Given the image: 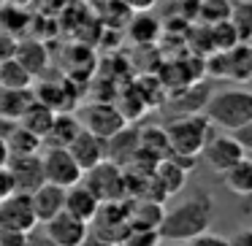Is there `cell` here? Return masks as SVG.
Wrapping results in <instances>:
<instances>
[{
	"label": "cell",
	"instance_id": "6da1fadb",
	"mask_svg": "<svg viewBox=\"0 0 252 246\" xmlns=\"http://www.w3.org/2000/svg\"><path fill=\"white\" fill-rule=\"evenodd\" d=\"M214 217H217L214 197L206 190H198L195 195L182 200L179 206L168 208L163 214V222H160L158 230L165 241H174V244L176 241H190L203 230H212Z\"/></svg>",
	"mask_w": 252,
	"mask_h": 246
},
{
	"label": "cell",
	"instance_id": "7a4b0ae2",
	"mask_svg": "<svg viewBox=\"0 0 252 246\" xmlns=\"http://www.w3.org/2000/svg\"><path fill=\"white\" fill-rule=\"evenodd\" d=\"M165 133H168V143H171L174 157L195 160L203 152L206 141L214 136V125L209 122V116L203 111L201 114H182L165 125Z\"/></svg>",
	"mask_w": 252,
	"mask_h": 246
},
{
	"label": "cell",
	"instance_id": "3957f363",
	"mask_svg": "<svg viewBox=\"0 0 252 246\" xmlns=\"http://www.w3.org/2000/svg\"><path fill=\"white\" fill-rule=\"evenodd\" d=\"M203 114L209 116L214 127H222V130H236L244 122L252 119V92L250 89H222V92H212Z\"/></svg>",
	"mask_w": 252,
	"mask_h": 246
},
{
	"label": "cell",
	"instance_id": "277c9868",
	"mask_svg": "<svg viewBox=\"0 0 252 246\" xmlns=\"http://www.w3.org/2000/svg\"><path fill=\"white\" fill-rule=\"evenodd\" d=\"M203 71L209 79L217 82L247 84V79L252 76V44L241 41L228 52H212L203 62Z\"/></svg>",
	"mask_w": 252,
	"mask_h": 246
},
{
	"label": "cell",
	"instance_id": "5b68a950",
	"mask_svg": "<svg viewBox=\"0 0 252 246\" xmlns=\"http://www.w3.org/2000/svg\"><path fill=\"white\" fill-rule=\"evenodd\" d=\"M82 181L95 192L100 203H109V200H125L127 197V179H125V170L122 165L111 163V160H103L98 163L95 168L84 170Z\"/></svg>",
	"mask_w": 252,
	"mask_h": 246
},
{
	"label": "cell",
	"instance_id": "8992f818",
	"mask_svg": "<svg viewBox=\"0 0 252 246\" xmlns=\"http://www.w3.org/2000/svg\"><path fill=\"white\" fill-rule=\"evenodd\" d=\"M130 206L133 203L125 200H109V203H100L98 214L93 217V233L100 235V238L111 241V244L120 246V241L127 235L130 230Z\"/></svg>",
	"mask_w": 252,
	"mask_h": 246
},
{
	"label": "cell",
	"instance_id": "52a82bcc",
	"mask_svg": "<svg viewBox=\"0 0 252 246\" xmlns=\"http://www.w3.org/2000/svg\"><path fill=\"white\" fill-rule=\"evenodd\" d=\"M41 160H44V176H46V181L63 187V190L79 184V181H82V176H84V170L79 168V163L73 160V154L68 152V146H44Z\"/></svg>",
	"mask_w": 252,
	"mask_h": 246
},
{
	"label": "cell",
	"instance_id": "ba28073f",
	"mask_svg": "<svg viewBox=\"0 0 252 246\" xmlns=\"http://www.w3.org/2000/svg\"><path fill=\"white\" fill-rule=\"evenodd\" d=\"M38 224L33 208V197L28 192H11L6 200H0V230H17V233H33Z\"/></svg>",
	"mask_w": 252,
	"mask_h": 246
},
{
	"label": "cell",
	"instance_id": "9c48e42d",
	"mask_svg": "<svg viewBox=\"0 0 252 246\" xmlns=\"http://www.w3.org/2000/svg\"><path fill=\"white\" fill-rule=\"evenodd\" d=\"M79 122H82L84 130L95 133V136L106 138V141L127 125V119L122 116L120 106H114V103H90V106H84L82 119Z\"/></svg>",
	"mask_w": 252,
	"mask_h": 246
},
{
	"label": "cell",
	"instance_id": "30bf717a",
	"mask_svg": "<svg viewBox=\"0 0 252 246\" xmlns=\"http://www.w3.org/2000/svg\"><path fill=\"white\" fill-rule=\"evenodd\" d=\"M6 168L11 170V176H14V187H17V192H28V195H33V192L46 181L41 152H35V154H11L8 163H6Z\"/></svg>",
	"mask_w": 252,
	"mask_h": 246
},
{
	"label": "cell",
	"instance_id": "8fae6325",
	"mask_svg": "<svg viewBox=\"0 0 252 246\" xmlns=\"http://www.w3.org/2000/svg\"><path fill=\"white\" fill-rule=\"evenodd\" d=\"M44 233L55 246H79L84 238H87L90 224L63 208L57 217H52L49 222H44Z\"/></svg>",
	"mask_w": 252,
	"mask_h": 246
},
{
	"label": "cell",
	"instance_id": "7c38bea8",
	"mask_svg": "<svg viewBox=\"0 0 252 246\" xmlns=\"http://www.w3.org/2000/svg\"><path fill=\"white\" fill-rule=\"evenodd\" d=\"M203 160H206L209 165H212L214 173L222 176L225 170L230 168V165H236L241 157H244V149H241V143L236 141L233 136H212L206 141V146H203Z\"/></svg>",
	"mask_w": 252,
	"mask_h": 246
},
{
	"label": "cell",
	"instance_id": "4fadbf2b",
	"mask_svg": "<svg viewBox=\"0 0 252 246\" xmlns=\"http://www.w3.org/2000/svg\"><path fill=\"white\" fill-rule=\"evenodd\" d=\"M68 152L73 154V160L79 163V168L90 170V168H95L98 163L106 160V138H100V136H95V133H90V130L82 127L79 136L71 141Z\"/></svg>",
	"mask_w": 252,
	"mask_h": 246
},
{
	"label": "cell",
	"instance_id": "5bb4252c",
	"mask_svg": "<svg viewBox=\"0 0 252 246\" xmlns=\"http://www.w3.org/2000/svg\"><path fill=\"white\" fill-rule=\"evenodd\" d=\"M33 95H35V100L49 106L55 114L71 111L73 106H76V92H73L68 79H63V82H44V79H41V84L33 89Z\"/></svg>",
	"mask_w": 252,
	"mask_h": 246
},
{
	"label": "cell",
	"instance_id": "9a60e30c",
	"mask_svg": "<svg viewBox=\"0 0 252 246\" xmlns=\"http://www.w3.org/2000/svg\"><path fill=\"white\" fill-rule=\"evenodd\" d=\"M30 197H33L35 219H38L41 224L49 222L52 217H57V214L65 208V190L57 187V184H52V181H44Z\"/></svg>",
	"mask_w": 252,
	"mask_h": 246
},
{
	"label": "cell",
	"instance_id": "2e32d148",
	"mask_svg": "<svg viewBox=\"0 0 252 246\" xmlns=\"http://www.w3.org/2000/svg\"><path fill=\"white\" fill-rule=\"evenodd\" d=\"M209 98H212V87H209L206 82L203 84H187L185 89H179V92L174 95V100L168 103V111H174L176 116L182 114H201L203 109H206Z\"/></svg>",
	"mask_w": 252,
	"mask_h": 246
},
{
	"label": "cell",
	"instance_id": "e0dca14e",
	"mask_svg": "<svg viewBox=\"0 0 252 246\" xmlns=\"http://www.w3.org/2000/svg\"><path fill=\"white\" fill-rule=\"evenodd\" d=\"M98 208H100V200L95 197V192L90 190L84 181H79V184H73L65 190V211L73 214V217H79L82 222H87V224L93 222Z\"/></svg>",
	"mask_w": 252,
	"mask_h": 246
},
{
	"label": "cell",
	"instance_id": "ac0fdd59",
	"mask_svg": "<svg viewBox=\"0 0 252 246\" xmlns=\"http://www.w3.org/2000/svg\"><path fill=\"white\" fill-rule=\"evenodd\" d=\"M136 152H138V130H130L127 125L106 141V160H111L117 165H130Z\"/></svg>",
	"mask_w": 252,
	"mask_h": 246
},
{
	"label": "cell",
	"instance_id": "d6986e66",
	"mask_svg": "<svg viewBox=\"0 0 252 246\" xmlns=\"http://www.w3.org/2000/svg\"><path fill=\"white\" fill-rule=\"evenodd\" d=\"M14 57H17V60L22 62L25 68H28L33 79L44 76L46 68H49V49H46V46L41 44L38 38H25V41H19L17 55H14Z\"/></svg>",
	"mask_w": 252,
	"mask_h": 246
},
{
	"label": "cell",
	"instance_id": "ffe728a7",
	"mask_svg": "<svg viewBox=\"0 0 252 246\" xmlns=\"http://www.w3.org/2000/svg\"><path fill=\"white\" fill-rule=\"evenodd\" d=\"M125 30H127V35H130V41L138 44V46H149V44H155V41L163 35V25H160V19L152 17V14H147V11L133 14L130 22L125 25Z\"/></svg>",
	"mask_w": 252,
	"mask_h": 246
},
{
	"label": "cell",
	"instance_id": "44dd1931",
	"mask_svg": "<svg viewBox=\"0 0 252 246\" xmlns=\"http://www.w3.org/2000/svg\"><path fill=\"white\" fill-rule=\"evenodd\" d=\"M79 130H82V122L71 111H60L52 119L49 133L44 136V146H71V141L79 136Z\"/></svg>",
	"mask_w": 252,
	"mask_h": 246
},
{
	"label": "cell",
	"instance_id": "7402d4cb",
	"mask_svg": "<svg viewBox=\"0 0 252 246\" xmlns=\"http://www.w3.org/2000/svg\"><path fill=\"white\" fill-rule=\"evenodd\" d=\"M35 100L33 87L30 89H11V87H0V116L8 122H19V116L25 114L30 103Z\"/></svg>",
	"mask_w": 252,
	"mask_h": 246
},
{
	"label": "cell",
	"instance_id": "603a6c76",
	"mask_svg": "<svg viewBox=\"0 0 252 246\" xmlns=\"http://www.w3.org/2000/svg\"><path fill=\"white\" fill-rule=\"evenodd\" d=\"M222 184L228 192L239 197H252V160L241 157L236 165H230L222 173Z\"/></svg>",
	"mask_w": 252,
	"mask_h": 246
},
{
	"label": "cell",
	"instance_id": "cb8c5ba5",
	"mask_svg": "<svg viewBox=\"0 0 252 246\" xmlns=\"http://www.w3.org/2000/svg\"><path fill=\"white\" fill-rule=\"evenodd\" d=\"M6 143H8V152L11 154H35L44 149V138L35 136L33 130H28L19 122H14V127L6 133Z\"/></svg>",
	"mask_w": 252,
	"mask_h": 246
},
{
	"label": "cell",
	"instance_id": "d4e9b609",
	"mask_svg": "<svg viewBox=\"0 0 252 246\" xmlns=\"http://www.w3.org/2000/svg\"><path fill=\"white\" fill-rule=\"evenodd\" d=\"M52 119H55V111L49 106H44L41 100H33V103L25 109V114L19 116V125H25L28 130H33L35 136L44 138L52 127Z\"/></svg>",
	"mask_w": 252,
	"mask_h": 246
},
{
	"label": "cell",
	"instance_id": "484cf974",
	"mask_svg": "<svg viewBox=\"0 0 252 246\" xmlns=\"http://www.w3.org/2000/svg\"><path fill=\"white\" fill-rule=\"evenodd\" d=\"M138 146L144 149V152H149L152 157L158 160H165L171 157V143H168V133H165V127H141L138 130Z\"/></svg>",
	"mask_w": 252,
	"mask_h": 246
},
{
	"label": "cell",
	"instance_id": "4316f807",
	"mask_svg": "<svg viewBox=\"0 0 252 246\" xmlns=\"http://www.w3.org/2000/svg\"><path fill=\"white\" fill-rule=\"evenodd\" d=\"M0 87L30 89L33 87V76H30V71L17 60V57H11V60L0 62Z\"/></svg>",
	"mask_w": 252,
	"mask_h": 246
},
{
	"label": "cell",
	"instance_id": "83f0119b",
	"mask_svg": "<svg viewBox=\"0 0 252 246\" xmlns=\"http://www.w3.org/2000/svg\"><path fill=\"white\" fill-rule=\"evenodd\" d=\"M163 214L165 211H163V206H160V200L147 197V200L133 203V206H130V222L133 224H141V227H160Z\"/></svg>",
	"mask_w": 252,
	"mask_h": 246
},
{
	"label": "cell",
	"instance_id": "f1b7e54d",
	"mask_svg": "<svg viewBox=\"0 0 252 246\" xmlns=\"http://www.w3.org/2000/svg\"><path fill=\"white\" fill-rule=\"evenodd\" d=\"M206 30H209V44H212V52H228V49H233L236 44H241L236 27L230 25V19L206 25Z\"/></svg>",
	"mask_w": 252,
	"mask_h": 246
},
{
	"label": "cell",
	"instance_id": "f546056e",
	"mask_svg": "<svg viewBox=\"0 0 252 246\" xmlns=\"http://www.w3.org/2000/svg\"><path fill=\"white\" fill-rule=\"evenodd\" d=\"M230 25L239 33V41H250L252 38V0H241V3H233L230 8Z\"/></svg>",
	"mask_w": 252,
	"mask_h": 246
},
{
	"label": "cell",
	"instance_id": "4dcf8cb0",
	"mask_svg": "<svg viewBox=\"0 0 252 246\" xmlns=\"http://www.w3.org/2000/svg\"><path fill=\"white\" fill-rule=\"evenodd\" d=\"M230 8H233L230 0H201V6H198V19H201L203 25L222 22V19L230 17Z\"/></svg>",
	"mask_w": 252,
	"mask_h": 246
},
{
	"label": "cell",
	"instance_id": "1f68e13d",
	"mask_svg": "<svg viewBox=\"0 0 252 246\" xmlns=\"http://www.w3.org/2000/svg\"><path fill=\"white\" fill-rule=\"evenodd\" d=\"M163 235L158 227H141V224H130L127 235L120 241V246H160Z\"/></svg>",
	"mask_w": 252,
	"mask_h": 246
},
{
	"label": "cell",
	"instance_id": "d6a6232c",
	"mask_svg": "<svg viewBox=\"0 0 252 246\" xmlns=\"http://www.w3.org/2000/svg\"><path fill=\"white\" fill-rule=\"evenodd\" d=\"M187 246H230V241L225 238V235H220V233L203 230V233H198V235H195V238L187 241Z\"/></svg>",
	"mask_w": 252,
	"mask_h": 246
},
{
	"label": "cell",
	"instance_id": "836d02e7",
	"mask_svg": "<svg viewBox=\"0 0 252 246\" xmlns=\"http://www.w3.org/2000/svg\"><path fill=\"white\" fill-rule=\"evenodd\" d=\"M17 46H19V41L14 38V33H6V30H0V62L11 60V57L17 55Z\"/></svg>",
	"mask_w": 252,
	"mask_h": 246
},
{
	"label": "cell",
	"instance_id": "e575fe53",
	"mask_svg": "<svg viewBox=\"0 0 252 246\" xmlns=\"http://www.w3.org/2000/svg\"><path fill=\"white\" fill-rule=\"evenodd\" d=\"M230 136L241 143V149H244V152L252 154V119L244 122L241 127H236V130H230Z\"/></svg>",
	"mask_w": 252,
	"mask_h": 246
},
{
	"label": "cell",
	"instance_id": "d590c367",
	"mask_svg": "<svg viewBox=\"0 0 252 246\" xmlns=\"http://www.w3.org/2000/svg\"><path fill=\"white\" fill-rule=\"evenodd\" d=\"M30 233H17V230H0V246H28Z\"/></svg>",
	"mask_w": 252,
	"mask_h": 246
},
{
	"label": "cell",
	"instance_id": "8d00e7d4",
	"mask_svg": "<svg viewBox=\"0 0 252 246\" xmlns=\"http://www.w3.org/2000/svg\"><path fill=\"white\" fill-rule=\"evenodd\" d=\"M11 192H17V187H14V176H11V170L3 165V168H0V200H6Z\"/></svg>",
	"mask_w": 252,
	"mask_h": 246
},
{
	"label": "cell",
	"instance_id": "74e56055",
	"mask_svg": "<svg viewBox=\"0 0 252 246\" xmlns=\"http://www.w3.org/2000/svg\"><path fill=\"white\" fill-rule=\"evenodd\" d=\"M228 241L230 246H252V227H239Z\"/></svg>",
	"mask_w": 252,
	"mask_h": 246
},
{
	"label": "cell",
	"instance_id": "f35d334b",
	"mask_svg": "<svg viewBox=\"0 0 252 246\" xmlns=\"http://www.w3.org/2000/svg\"><path fill=\"white\" fill-rule=\"evenodd\" d=\"M127 8H130L133 14H138V11H152L155 6H158V0H122Z\"/></svg>",
	"mask_w": 252,
	"mask_h": 246
},
{
	"label": "cell",
	"instance_id": "ab89813d",
	"mask_svg": "<svg viewBox=\"0 0 252 246\" xmlns=\"http://www.w3.org/2000/svg\"><path fill=\"white\" fill-rule=\"evenodd\" d=\"M79 246H117V244H111V241L100 238V235H95V233H87V238H84Z\"/></svg>",
	"mask_w": 252,
	"mask_h": 246
},
{
	"label": "cell",
	"instance_id": "60d3db41",
	"mask_svg": "<svg viewBox=\"0 0 252 246\" xmlns=\"http://www.w3.org/2000/svg\"><path fill=\"white\" fill-rule=\"evenodd\" d=\"M8 157H11V152H8V143H6V136H0V168L8 163Z\"/></svg>",
	"mask_w": 252,
	"mask_h": 246
},
{
	"label": "cell",
	"instance_id": "b9f144b4",
	"mask_svg": "<svg viewBox=\"0 0 252 246\" xmlns=\"http://www.w3.org/2000/svg\"><path fill=\"white\" fill-rule=\"evenodd\" d=\"M11 127H14V122H8V119H3V116H0V136H6Z\"/></svg>",
	"mask_w": 252,
	"mask_h": 246
},
{
	"label": "cell",
	"instance_id": "7bdbcfd3",
	"mask_svg": "<svg viewBox=\"0 0 252 246\" xmlns=\"http://www.w3.org/2000/svg\"><path fill=\"white\" fill-rule=\"evenodd\" d=\"M247 89H250V92H252V76L247 79Z\"/></svg>",
	"mask_w": 252,
	"mask_h": 246
},
{
	"label": "cell",
	"instance_id": "ee69618b",
	"mask_svg": "<svg viewBox=\"0 0 252 246\" xmlns=\"http://www.w3.org/2000/svg\"><path fill=\"white\" fill-rule=\"evenodd\" d=\"M160 246H174V244H160Z\"/></svg>",
	"mask_w": 252,
	"mask_h": 246
},
{
	"label": "cell",
	"instance_id": "f6af8a7d",
	"mask_svg": "<svg viewBox=\"0 0 252 246\" xmlns=\"http://www.w3.org/2000/svg\"><path fill=\"white\" fill-rule=\"evenodd\" d=\"M230 3H241V0H230Z\"/></svg>",
	"mask_w": 252,
	"mask_h": 246
},
{
	"label": "cell",
	"instance_id": "bcb514c9",
	"mask_svg": "<svg viewBox=\"0 0 252 246\" xmlns=\"http://www.w3.org/2000/svg\"><path fill=\"white\" fill-rule=\"evenodd\" d=\"M247 44H252V38H250V41H247Z\"/></svg>",
	"mask_w": 252,
	"mask_h": 246
}]
</instances>
